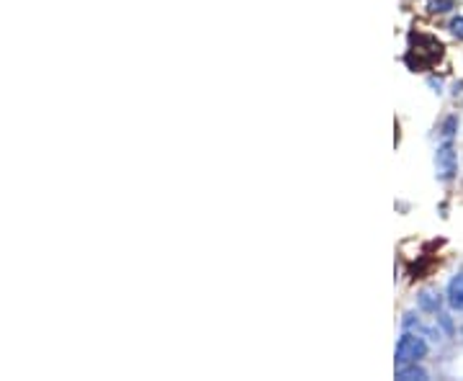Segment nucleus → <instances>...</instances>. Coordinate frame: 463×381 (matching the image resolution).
Masks as SVG:
<instances>
[{
  "mask_svg": "<svg viewBox=\"0 0 463 381\" xmlns=\"http://www.w3.org/2000/svg\"><path fill=\"white\" fill-rule=\"evenodd\" d=\"M428 356V343L420 338V335H412V332H404L397 346V368L406 366V363H417Z\"/></svg>",
  "mask_w": 463,
  "mask_h": 381,
  "instance_id": "f257e3e1",
  "label": "nucleus"
},
{
  "mask_svg": "<svg viewBox=\"0 0 463 381\" xmlns=\"http://www.w3.org/2000/svg\"><path fill=\"white\" fill-rule=\"evenodd\" d=\"M456 170H458V160H456V149L450 142L440 144V147L435 149V173H438V181H453L456 178Z\"/></svg>",
  "mask_w": 463,
  "mask_h": 381,
  "instance_id": "f03ea898",
  "label": "nucleus"
},
{
  "mask_svg": "<svg viewBox=\"0 0 463 381\" xmlns=\"http://www.w3.org/2000/svg\"><path fill=\"white\" fill-rule=\"evenodd\" d=\"M448 304L453 309L463 312V273H458L456 278L448 283Z\"/></svg>",
  "mask_w": 463,
  "mask_h": 381,
  "instance_id": "7ed1b4c3",
  "label": "nucleus"
},
{
  "mask_svg": "<svg viewBox=\"0 0 463 381\" xmlns=\"http://www.w3.org/2000/svg\"><path fill=\"white\" fill-rule=\"evenodd\" d=\"M397 379H428V371L417 363H406V366L397 368Z\"/></svg>",
  "mask_w": 463,
  "mask_h": 381,
  "instance_id": "20e7f679",
  "label": "nucleus"
},
{
  "mask_svg": "<svg viewBox=\"0 0 463 381\" xmlns=\"http://www.w3.org/2000/svg\"><path fill=\"white\" fill-rule=\"evenodd\" d=\"M420 307L425 312H438L440 309V297L435 291H422L420 294Z\"/></svg>",
  "mask_w": 463,
  "mask_h": 381,
  "instance_id": "39448f33",
  "label": "nucleus"
},
{
  "mask_svg": "<svg viewBox=\"0 0 463 381\" xmlns=\"http://www.w3.org/2000/svg\"><path fill=\"white\" fill-rule=\"evenodd\" d=\"M428 8L433 11V13H445V11H450V8H456V0H430Z\"/></svg>",
  "mask_w": 463,
  "mask_h": 381,
  "instance_id": "423d86ee",
  "label": "nucleus"
},
{
  "mask_svg": "<svg viewBox=\"0 0 463 381\" xmlns=\"http://www.w3.org/2000/svg\"><path fill=\"white\" fill-rule=\"evenodd\" d=\"M456 127H458V119H456V116L445 119V124H443V137H445V140H450V137L456 135Z\"/></svg>",
  "mask_w": 463,
  "mask_h": 381,
  "instance_id": "0eeeda50",
  "label": "nucleus"
},
{
  "mask_svg": "<svg viewBox=\"0 0 463 381\" xmlns=\"http://www.w3.org/2000/svg\"><path fill=\"white\" fill-rule=\"evenodd\" d=\"M450 31H453V36L463 39V16H458V18H453V21H450Z\"/></svg>",
  "mask_w": 463,
  "mask_h": 381,
  "instance_id": "6e6552de",
  "label": "nucleus"
}]
</instances>
